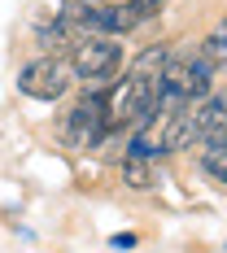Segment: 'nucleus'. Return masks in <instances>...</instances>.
Wrapping results in <instances>:
<instances>
[{"label":"nucleus","mask_w":227,"mask_h":253,"mask_svg":"<svg viewBox=\"0 0 227 253\" xmlns=\"http://www.w3.org/2000/svg\"><path fill=\"white\" fill-rule=\"evenodd\" d=\"M157 153H166L162 149V126L149 118V123L131 135V157H144V162H149V157H157Z\"/></svg>","instance_id":"6"},{"label":"nucleus","mask_w":227,"mask_h":253,"mask_svg":"<svg viewBox=\"0 0 227 253\" xmlns=\"http://www.w3.org/2000/svg\"><path fill=\"white\" fill-rule=\"evenodd\" d=\"M70 61L61 57H40V61H26L22 75H18V87H22L31 101H61L66 87H70Z\"/></svg>","instance_id":"2"},{"label":"nucleus","mask_w":227,"mask_h":253,"mask_svg":"<svg viewBox=\"0 0 227 253\" xmlns=\"http://www.w3.org/2000/svg\"><path fill=\"white\" fill-rule=\"evenodd\" d=\"M123 66V48L114 44V35H83L70 48V70L83 83H105Z\"/></svg>","instance_id":"1"},{"label":"nucleus","mask_w":227,"mask_h":253,"mask_svg":"<svg viewBox=\"0 0 227 253\" xmlns=\"http://www.w3.org/2000/svg\"><path fill=\"white\" fill-rule=\"evenodd\" d=\"M123 183H131L136 192L153 188V166L144 162V157H127V162H123Z\"/></svg>","instance_id":"8"},{"label":"nucleus","mask_w":227,"mask_h":253,"mask_svg":"<svg viewBox=\"0 0 227 253\" xmlns=\"http://www.w3.org/2000/svg\"><path fill=\"white\" fill-rule=\"evenodd\" d=\"M83 4H123V0H83Z\"/></svg>","instance_id":"9"},{"label":"nucleus","mask_w":227,"mask_h":253,"mask_svg":"<svg viewBox=\"0 0 227 253\" xmlns=\"http://www.w3.org/2000/svg\"><path fill=\"white\" fill-rule=\"evenodd\" d=\"M192 114H197V144L227 140V96H205Z\"/></svg>","instance_id":"4"},{"label":"nucleus","mask_w":227,"mask_h":253,"mask_svg":"<svg viewBox=\"0 0 227 253\" xmlns=\"http://www.w3.org/2000/svg\"><path fill=\"white\" fill-rule=\"evenodd\" d=\"M197 109V105H192ZM192 109H179V114H166L162 123V149L166 153H179V149H192L197 144V114Z\"/></svg>","instance_id":"5"},{"label":"nucleus","mask_w":227,"mask_h":253,"mask_svg":"<svg viewBox=\"0 0 227 253\" xmlns=\"http://www.w3.org/2000/svg\"><path fill=\"white\" fill-rule=\"evenodd\" d=\"M105 126H109V109H105V101H101V96H88V101H79L75 109L66 114L61 135H66L70 149H96V140L105 135Z\"/></svg>","instance_id":"3"},{"label":"nucleus","mask_w":227,"mask_h":253,"mask_svg":"<svg viewBox=\"0 0 227 253\" xmlns=\"http://www.w3.org/2000/svg\"><path fill=\"white\" fill-rule=\"evenodd\" d=\"M201 166H205V175H210V179L227 183V140L205 144V149H201Z\"/></svg>","instance_id":"7"}]
</instances>
